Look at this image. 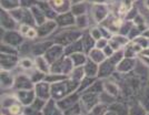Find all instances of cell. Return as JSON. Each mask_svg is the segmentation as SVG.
Returning a JSON list of instances; mask_svg holds the SVG:
<instances>
[{
	"label": "cell",
	"instance_id": "7a4b0ae2",
	"mask_svg": "<svg viewBox=\"0 0 149 115\" xmlns=\"http://www.w3.org/2000/svg\"><path fill=\"white\" fill-rule=\"evenodd\" d=\"M35 36H36V32L33 30L28 31V33H27V36H29V38H33Z\"/></svg>",
	"mask_w": 149,
	"mask_h": 115
},
{
	"label": "cell",
	"instance_id": "6da1fadb",
	"mask_svg": "<svg viewBox=\"0 0 149 115\" xmlns=\"http://www.w3.org/2000/svg\"><path fill=\"white\" fill-rule=\"evenodd\" d=\"M19 112H20V107H19V106H13V107H10V113L17 114Z\"/></svg>",
	"mask_w": 149,
	"mask_h": 115
},
{
	"label": "cell",
	"instance_id": "3957f363",
	"mask_svg": "<svg viewBox=\"0 0 149 115\" xmlns=\"http://www.w3.org/2000/svg\"><path fill=\"white\" fill-rule=\"evenodd\" d=\"M54 2L57 3V6H59V5H61L62 3V0H54Z\"/></svg>",
	"mask_w": 149,
	"mask_h": 115
}]
</instances>
